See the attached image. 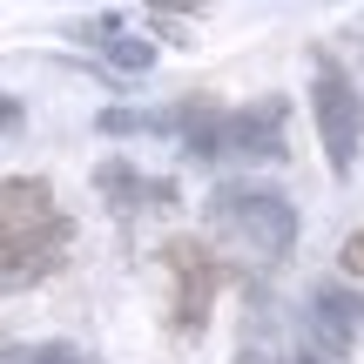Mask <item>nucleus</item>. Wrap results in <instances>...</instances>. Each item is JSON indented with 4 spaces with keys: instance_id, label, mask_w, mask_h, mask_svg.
<instances>
[{
    "instance_id": "f257e3e1",
    "label": "nucleus",
    "mask_w": 364,
    "mask_h": 364,
    "mask_svg": "<svg viewBox=\"0 0 364 364\" xmlns=\"http://www.w3.org/2000/svg\"><path fill=\"white\" fill-rule=\"evenodd\" d=\"M209 230L230 236L236 250H257L263 263H284L297 250V209L277 189H250V182H223L209 196Z\"/></svg>"
},
{
    "instance_id": "f03ea898",
    "label": "nucleus",
    "mask_w": 364,
    "mask_h": 364,
    "mask_svg": "<svg viewBox=\"0 0 364 364\" xmlns=\"http://www.w3.org/2000/svg\"><path fill=\"white\" fill-rule=\"evenodd\" d=\"M311 115H317V142H324L331 176H351L358 169V135H364V108L358 88L331 54H317V75H311Z\"/></svg>"
},
{
    "instance_id": "7ed1b4c3",
    "label": "nucleus",
    "mask_w": 364,
    "mask_h": 364,
    "mask_svg": "<svg viewBox=\"0 0 364 364\" xmlns=\"http://www.w3.org/2000/svg\"><path fill=\"white\" fill-rule=\"evenodd\" d=\"M162 270L176 277V311H169V324L182 331V338H196V331L209 324V304H216V290H223V263H216V250H209L203 236H169V243H162Z\"/></svg>"
},
{
    "instance_id": "20e7f679",
    "label": "nucleus",
    "mask_w": 364,
    "mask_h": 364,
    "mask_svg": "<svg viewBox=\"0 0 364 364\" xmlns=\"http://www.w3.org/2000/svg\"><path fill=\"white\" fill-rule=\"evenodd\" d=\"M68 250H75V223L68 216H48L41 230H21V236H0V297L48 284L68 263Z\"/></svg>"
},
{
    "instance_id": "39448f33",
    "label": "nucleus",
    "mask_w": 364,
    "mask_h": 364,
    "mask_svg": "<svg viewBox=\"0 0 364 364\" xmlns=\"http://www.w3.org/2000/svg\"><path fill=\"white\" fill-rule=\"evenodd\" d=\"M209 156H257V162H284V102H257V108H216L209 129Z\"/></svg>"
},
{
    "instance_id": "423d86ee",
    "label": "nucleus",
    "mask_w": 364,
    "mask_h": 364,
    "mask_svg": "<svg viewBox=\"0 0 364 364\" xmlns=\"http://www.w3.org/2000/svg\"><path fill=\"white\" fill-rule=\"evenodd\" d=\"M95 189L108 196L115 216H135V209H176V203H182L176 182L142 176V169H129V162H102V169H95Z\"/></svg>"
},
{
    "instance_id": "0eeeda50",
    "label": "nucleus",
    "mask_w": 364,
    "mask_h": 364,
    "mask_svg": "<svg viewBox=\"0 0 364 364\" xmlns=\"http://www.w3.org/2000/svg\"><path fill=\"white\" fill-rule=\"evenodd\" d=\"M358 324H364V304L351 297V290H338V284H317L311 290V331H317V351H324V358H338Z\"/></svg>"
},
{
    "instance_id": "6e6552de",
    "label": "nucleus",
    "mask_w": 364,
    "mask_h": 364,
    "mask_svg": "<svg viewBox=\"0 0 364 364\" xmlns=\"http://www.w3.org/2000/svg\"><path fill=\"white\" fill-rule=\"evenodd\" d=\"M48 216H61V203H54V189L41 176H7V182H0V236L41 230Z\"/></svg>"
},
{
    "instance_id": "1a4fd4ad",
    "label": "nucleus",
    "mask_w": 364,
    "mask_h": 364,
    "mask_svg": "<svg viewBox=\"0 0 364 364\" xmlns=\"http://www.w3.org/2000/svg\"><path fill=\"white\" fill-rule=\"evenodd\" d=\"M102 48H108V61L122 68V75H149V68H156V48H149V41H129L115 27V34H102Z\"/></svg>"
},
{
    "instance_id": "9d476101",
    "label": "nucleus",
    "mask_w": 364,
    "mask_h": 364,
    "mask_svg": "<svg viewBox=\"0 0 364 364\" xmlns=\"http://www.w3.org/2000/svg\"><path fill=\"white\" fill-rule=\"evenodd\" d=\"M338 270H344V277H351V284L364 290V230H351V236H344V250H338Z\"/></svg>"
},
{
    "instance_id": "9b49d317",
    "label": "nucleus",
    "mask_w": 364,
    "mask_h": 364,
    "mask_svg": "<svg viewBox=\"0 0 364 364\" xmlns=\"http://www.w3.org/2000/svg\"><path fill=\"white\" fill-rule=\"evenodd\" d=\"M21 364H88V358H81L75 344H41V351H27Z\"/></svg>"
},
{
    "instance_id": "f8f14e48",
    "label": "nucleus",
    "mask_w": 364,
    "mask_h": 364,
    "mask_svg": "<svg viewBox=\"0 0 364 364\" xmlns=\"http://www.w3.org/2000/svg\"><path fill=\"white\" fill-rule=\"evenodd\" d=\"M216 0H149V14H209Z\"/></svg>"
},
{
    "instance_id": "ddd939ff",
    "label": "nucleus",
    "mask_w": 364,
    "mask_h": 364,
    "mask_svg": "<svg viewBox=\"0 0 364 364\" xmlns=\"http://www.w3.org/2000/svg\"><path fill=\"white\" fill-rule=\"evenodd\" d=\"M7 129H21V102H14V95H0V135Z\"/></svg>"
},
{
    "instance_id": "4468645a",
    "label": "nucleus",
    "mask_w": 364,
    "mask_h": 364,
    "mask_svg": "<svg viewBox=\"0 0 364 364\" xmlns=\"http://www.w3.org/2000/svg\"><path fill=\"white\" fill-rule=\"evenodd\" d=\"M88 364H95V358H88Z\"/></svg>"
}]
</instances>
